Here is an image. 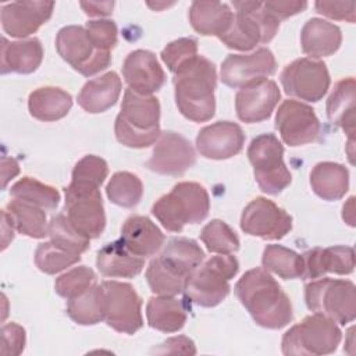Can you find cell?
I'll return each instance as SVG.
<instances>
[{"mask_svg": "<svg viewBox=\"0 0 356 356\" xmlns=\"http://www.w3.org/2000/svg\"><path fill=\"white\" fill-rule=\"evenodd\" d=\"M235 295L254 323L278 330L292 321V303L280 284L263 268L246 271L235 284Z\"/></svg>", "mask_w": 356, "mask_h": 356, "instance_id": "cell-1", "label": "cell"}, {"mask_svg": "<svg viewBox=\"0 0 356 356\" xmlns=\"http://www.w3.org/2000/svg\"><path fill=\"white\" fill-rule=\"evenodd\" d=\"M172 83L177 107L185 118L193 122H206L213 118L217 72L209 58L197 54L174 74Z\"/></svg>", "mask_w": 356, "mask_h": 356, "instance_id": "cell-2", "label": "cell"}, {"mask_svg": "<svg viewBox=\"0 0 356 356\" xmlns=\"http://www.w3.org/2000/svg\"><path fill=\"white\" fill-rule=\"evenodd\" d=\"M117 140L132 149H143L153 145L160 131V103L154 96H145L125 89L114 124Z\"/></svg>", "mask_w": 356, "mask_h": 356, "instance_id": "cell-3", "label": "cell"}, {"mask_svg": "<svg viewBox=\"0 0 356 356\" xmlns=\"http://www.w3.org/2000/svg\"><path fill=\"white\" fill-rule=\"evenodd\" d=\"M210 210V197L197 182H178L152 206V214L170 232H181L186 224L203 221Z\"/></svg>", "mask_w": 356, "mask_h": 356, "instance_id": "cell-4", "label": "cell"}, {"mask_svg": "<svg viewBox=\"0 0 356 356\" xmlns=\"http://www.w3.org/2000/svg\"><path fill=\"white\" fill-rule=\"evenodd\" d=\"M234 19L218 39L229 49L248 51L259 43H268L280 28V21L263 1H234Z\"/></svg>", "mask_w": 356, "mask_h": 356, "instance_id": "cell-5", "label": "cell"}, {"mask_svg": "<svg viewBox=\"0 0 356 356\" xmlns=\"http://www.w3.org/2000/svg\"><path fill=\"white\" fill-rule=\"evenodd\" d=\"M239 263L235 256L218 254L200 264L186 280L184 293L191 302L214 307L229 293V280L238 274Z\"/></svg>", "mask_w": 356, "mask_h": 356, "instance_id": "cell-6", "label": "cell"}, {"mask_svg": "<svg viewBox=\"0 0 356 356\" xmlns=\"http://www.w3.org/2000/svg\"><path fill=\"white\" fill-rule=\"evenodd\" d=\"M341 338L342 332L334 320L313 313L284 334L281 348L284 355H330L337 350Z\"/></svg>", "mask_w": 356, "mask_h": 356, "instance_id": "cell-7", "label": "cell"}, {"mask_svg": "<svg viewBox=\"0 0 356 356\" xmlns=\"http://www.w3.org/2000/svg\"><path fill=\"white\" fill-rule=\"evenodd\" d=\"M309 310L345 325L356 317V288L349 280L317 278L305 285Z\"/></svg>", "mask_w": 356, "mask_h": 356, "instance_id": "cell-8", "label": "cell"}, {"mask_svg": "<svg viewBox=\"0 0 356 356\" xmlns=\"http://www.w3.org/2000/svg\"><path fill=\"white\" fill-rule=\"evenodd\" d=\"M248 159L253 167L259 188L267 195H278L292 181L284 163V146L274 134H261L252 139Z\"/></svg>", "mask_w": 356, "mask_h": 356, "instance_id": "cell-9", "label": "cell"}, {"mask_svg": "<svg viewBox=\"0 0 356 356\" xmlns=\"http://www.w3.org/2000/svg\"><path fill=\"white\" fill-rule=\"evenodd\" d=\"M99 188L89 182L71 181L64 189L67 217L89 239L99 238L106 227V213Z\"/></svg>", "mask_w": 356, "mask_h": 356, "instance_id": "cell-10", "label": "cell"}, {"mask_svg": "<svg viewBox=\"0 0 356 356\" xmlns=\"http://www.w3.org/2000/svg\"><path fill=\"white\" fill-rule=\"evenodd\" d=\"M102 307L107 325L117 332L132 335L143 325L142 299L128 282H100Z\"/></svg>", "mask_w": 356, "mask_h": 356, "instance_id": "cell-11", "label": "cell"}, {"mask_svg": "<svg viewBox=\"0 0 356 356\" xmlns=\"http://www.w3.org/2000/svg\"><path fill=\"white\" fill-rule=\"evenodd\" d=\"M56 49L61 58L83 76H92L111 63L110 51L97 50L81 25L61 28L56 36Z\"/></svg>", "mask_w": 356, "mask_h": 356, "instance_id": "cell-12", "label": "cell"}, {"mask_svg": "<svg viewBox=\"0 0 356 356\" xmlns=\"http://www.w3.org/2000/svg\"><path fill=\"white\" fill-rule=\"evenodd\" d=\"M281 85L286 95L306 102L321 100L331 83L325 63L309 57H300L285 65Z\"/></svg>", "mask_w": 356, "mask_h": 356, "instance_id": "cell-13", "label": "cell"}, {"mask_svg": "<svg viewBox=\"0 0 356 356\" xmlns=\"http://www.w3.org/2000/svg\"><path fill=\"white\" fill-rule=\"evenodd\" d=\"M241 229L250 236L277 241L292 229V217L273 200L259 196L245 206Z\"/></svg>", "mask_w": 356, "mask_h": 356, "instance_id": "cell-14", "label": "cell"}, {"mask_svg": "<svg viewBox=\"0 0 356 356\" xmlns=\"http://www.w3.org/2000/svg\"><path fill=\"white\" fill-rule=\"evenodd\" d=\"M275 128L285 145L296 147L317 139L320 121L309 104L288 99L277 110Z\"/></svg>", "mask_w": 356, "mask_h": 356, "instance_id": "cell-15", "label": "cell"}, {"mask_svg": "<svg viewBox=\"0 0 356 356\" xmlns=\"http://www.w3.org/2000/svg\"><path fill=\"white\" fill-rule=\"evenodd\" d=\"M277 70L273 51L260 47L249 54H228L221 64L220 78L229 88H242L252 82L266 79Z\"/></svg>", "mask_w": 356, "mask_h": 356, "instance_id": "cell-16", "label": "cell"}, {"mask_svg": "<svg viewBox=\"0 0 356 356\" xmlns=\"http://www.w3.org/2000/svg\"><path fill=\"white\" fill-rule=\"evenodd\" d=\"M195 163L196 153L191 142L174 131H164L160 134L146 167L161 175L178 177Z\"/></svg>", "mask_w": 356, "mask_h": 356, "instance_id": "cell-17", "label": "cell"}, {"mask_svg": "<svg viewBox=\"0 0 356 356\" xmlns=\"http://www.w3.org/2000/svg\"><path fill=\"white\" fill-rule=\"evenodd\" d=\"M281 99L278 85L271 79H260L242 86L235 96V110L241 121L254 124L271 117Z\"/></svg>", "mask_w": 356, "mask_h": 356, "instance_id": "cell-18", "label": "cell"}, {"mask_svg": "<svg viewBox=\"0 0 356 356\" xmlns=\"http://www.w3.org/2000/svg\"><path fill=\"white\" fill-rule=\"evenodd\" d=\"M245 145L242 128L232 121H217L202 128L196 136L200 156L211 160H227L239 154Z\"/></svg>", "mask_w": 356, "mask_h": 356, "instance_id": "cell-19", "label": "cell"}, {"mask_svg": "<svg viewBox=\"0 0 356 356\" xmlns=\"http://www.w3.org/2000/svg\"><path fill=\"white\" fill-rule=\"evenodd\" d=\"M53 1H13L1 7L4 32L13 38H26L46 24L53 14Z\"/></svg>", "mask_w": 356, "mask_h": 356, "instance_id": "cell-20", "label": "cell"}, {"mask_svg": "<svg viewBox=\"0 0 356 356\" xmlns=\"http://www.w3.org/2000/svg\"><path fill=\"white\" fill-rule=\"evenodd\" d=\"M122 76L128 88L145 96L160 90L165 82V72L154 53L143 49L131 51L122 65Z\"/></svg>", "mask_w": 356, "mask_h": 356, "instance_id": "cell-21", "label": "cell"}, {"mask_svg": "<svg viewBox=\"0 0 356 356\" xmlns=\"http://www.w3.org/2000/svg\"><path fill=\"white\" fill-rule=\"evenodd\" d=\"M303 280H317L327 273L338 275L350 274L355 270V252L350 246H330L313 248L303 254Z\"/></svg>", "mask_w": 356, "mask_h": 356, "instance_id": "cell-22", "label": "cell"}, {"mask_svg": "<svg viewBox=\"0 0 356 356\" xmlns=\"http://www.w3.org/2000/svg\"><path fill=\"white\" fill-rule=\"evenodd\" d=\"M120 239L134 254L150 257L161 249L164 234L149 217L135 214L124 221Z\"/></svg>", "mask_w": 356, "mask_h": 356, "instance_id": "cell-23", "label": "cell"}, {"mask_svg": "<svg viewBox=\"0 0 356 356\" xmlns=\"http://www.w3.org/2000/svg\"><path fill=\"white\" fill-rule=\"evenodd\" d=\"M43 60V47L39 39L29 38L15 42L1 39L0 71L1 74H31L38 70Z\"/></svg>", "mask_w": 356, "mask_h": 356, "instance_id": "cell-24", "label": "cell"}, {"mask_svg": "<svg viewBox=\"0 0 356 356\" xmlns=\"http://www.w3.org/2000/svg\"><path fill=\"white\" fill-rule=\"evenodd\" d=\"M356 82L353 76L339 79L327 99V117L353 140L356 127Z\"/></svg>", "mask_w": 356, "mask_h": 356, "instance_id": "cell-25", "label": "cell"}, {"mask_svg": "<svg viewBox=\"0 0 356 356\" xmlns=\"http://www.w3.org/2000/svg\"><path fill=\"white\" fill-rule=\"evenodd\" d=\"M143 266L145 257L134 254L121 239L104 245L96 254V267L104 277L134 278Z\"/></svg>", "mask_w": 356, "mask_h": 356, "instance_id": "cell-26", "label": "cell"}, {"mask_svg": "<svg viewBox=\"0 0 356 356\" xmlns=\"http://www.w3.org/2000/svg\"><path fill=\"white\" fill-rule=\"evenodd\" d=\"M342 43L341 29L323 18H310L300 31L302 51L309 58H321L334 54Z\"/></svg>", "mask_w": 356, "mask_h": 356, "instance_id": "cell-27", "label": "cell"}, {"mask_svg": "<svg viewBox=\"0 0 356 356\" xmlns=\"http://www.w3.org/2000/svg\"><path fill=\"white\" fill-rule=\"evenodd\" d=\"M121 95V79L114 71L88 81L78 93V104L90 114L104 113L111 108Z\"/></svg>", "mask_w": 356, "mask_h": 356, "instance_id": "cell-28", "label": "cell"}, {"mask_svg": "<svg viewBox=\"0 0 356 356\" xmlns=\"http://www.w3.org/2000/svg\"><path fill=\"white\" fill-rule=\"evenodd\" d=\"M234 11L220 1H193L189 7V22L192 28L203 36L224 35L231 26Z\"/></svg>", "mask_w": 356, "mask_h": 356, "instance_id": "cell-29", "label": "cell"}, {"mask_svg": "<svg viewBox=\"0 0 356 356\" xmlns=\"http://www.w3.org/2000/svg\"><path fill=\"white\" fill-rule=\"evenodd\" d=\"M71 107V95L56 86L38 88L31 92L28 97L29 114L43 122H51L64 118Z\"/></svg>", "mask_w": 356, "mask_h": 356, "instance_id": "cell-30", "label": "cell"}, {"mask_svg": "<svg viewBox=\"0 0 356 356\" xmlns=\"http://www.w3.org/2000/svg\"><path fill=\"white\" fill-rule=\"evenodd\" d=\"M310 185L313 192L323 200H339L349 189V171L339 163H317L310 172Z\"/></svg>", "mask_w": 356, "mask_h": 356, "instance_id": "cell-31", "label": "cell"}, {"mask_svg": "<svg viewBox=\"0 0 356 356\" xmlns=\"http://www.w3.org/2000/svg\"><path fill=\"white\" fill-rule=\"evenodd\" d=\"M147 324L161 332L179 331L186 320L188 312L185 303L174 296H152L146 305Z\"/></svg>", "mask_w": 356, "mask_h": 356, "instance_id": "cell-32", "label": "cell"}, {"mask_svg": "<svg viewBox=\"0 0 356 356\" xmlns=\"http://www.w3.org/2000/svg\"><path fill=\"white\" fill-rule=\"evenodd\" d=\"M4 211L19 234L35 239H42L47 235L49 222L42 207L13 197V200L6 204Z\"/></svg>", "mask_w": 356, "mask_h": 356, "instance_id": "cell-33", "label": "cell"}, {"mask_svg": "<svg viewBox=\"0 0 356 356\" xmlns=\"http://www.w3.org/2000/svg\"><path fill=\"white\" fill-rule=\"evenodd\" d=\"M159 256L168 266L188 278L202 264L204 252L195 239L178 236L171 238Z\"/></svg>", "mask_w": 356, "mask_h": 356, "instance_id": "cell-34", "label": "cell"}, {"mask_svg": "<svg viewBox=\"0 0 356 356\" xmlns=\"http://www.w3.org/2000/svg\"><path fill=\"white\" fill-rule=\"evenodd\" d=\"M261 264L266 271H271L284 280L302 278L305 271L302 254L282 245H267L263 250Z\"/></svg>", "mask_w": 356, "mask_h": 356, "instance_id": "cell-35", "label": "cell"}, {"mask_svg": "<svg viewBox=\"0 0 356 356\" xmlns=\"http://www.w3.org/2000/svg\"><path fill=\"white\" fill-rule=\"evenodd\" d=\"M146 281L150 291L160 296H175L184 292L186 277L170 267L160 256L154 257L146 268Z\"/></svg>", "mask_w": 356, "mask_h": 356, "instance_id": "cell-36", "label": "cell"}, {"mask_svg": "<svg viewBox=\"0 0 356 356\" xmlns=\"http://www.w3.org/2000/svg\"><path fill=\"white\" fill-rule=\"evenodd\" d=\"M107 197L111 203L132 209L135 207L143 195V184L136 174L129 171H118L111 175L106 186Z\"/></svg>", "mask_w": 356, "mask_h": 356, "instance_id": "cell-37", "label": "cell"}, {"mask_svg": "<svg viewBox=\"0 0 356 356\" xmlns=\"http://www.w3.org/2000/svg\"><path fill=\"white\" fill-rule=\"evenodd\" d=\"M67 314L72 321L81 325H93L103 321L100 284H95L82 295L70 299L67 303Z\"/></svg>", "mask_w": 356, "mask_h": 356, "instance_id": "cell-38", "label": "cell"}, {"mask_svg": "<svg viewBox=\"0 0 356 356\" xmlns=\"http://www.w3.org/2000/svg\"><path fill=\"white\" fill-rule=\"evenodd\" d=\"M10 195L14 199L29 202L42 209H56L60 202V192L54 186L43 184L32 177H22L17 181L11 186Z\"/></svg>", "mask_w": 356, "mask_h": 356, "instance_id": "cell-39", "label": "cell"}, {"mask_svg": "<svg viewBox=\"0 0 356 356\" xmlns=\"http://www.w3.org/2000/svg\"><path fill=\"white\" fill-rule=\"evenodd\" d=\"M81 260V254L54 242H43L35 250V264L44 274H57Z\"/></svg>", "mask_w": 356, "mask_h": 356, "instance_id": "cell-40", "label": "cell"}, {"mask_svg": "<svg viewBox=\"0 0 356 356\" xmlns=\"http://www.w3.org/2000/svg\"><path fill=\"white\" fill-rule=\"evenodd\" d=\"M200 239L211 253L231 254L239 249V238L236 232L218 218L211 220L203 227Z\"/></svg>", "mask_w": 356, "mask_h": 356, "instance_id": "cell-41", "label": "cell"}, {"mask_svg": "<svg viewBox=\"0 0 356 356\" xmlns=\"http://www.w3.org/2000/svg\"><path fill=\"white\" fill-rule=\"evenodd\" d=\"M47 235L50 236V241L56 245L75 253L81 254L89 249L90 239L72 225L67 214H57L50 220L47 227Z\"/></svg>", "mask_w": 356, "mask_h": 356, "instance_id": "cell-42", "label": "cell"}, {"mask_svg": "<svg viewBox=\"0 0 356 356\" xmlns=\"http://www.w3.org/2000/svg\"><path fill=\"white\" fill-rule=\"evenodd\" d=\"M95 271L86 266H78L60 275L54 282V289L61 298L70 300L86 292L95 285Z\"/></svg>", "mask_w": 356, "mask_h": 356, "instance_id": "cell-43", "label": "cell"}, {"mask_svg": "<svg viewBox=\"0 0 356 356\" xmlns=\"http://www.w3.org/2000/svg\"><path fill=\"white\" fill-rule=\"evenodd\" d=\"M161 60L175 74L181 67L197 56V40L195 38H179L170 42L161 50Z\"/></svg>", "mask_w": 356, "mask_h": 356, "instance_id": "cell-44", "label": "cell"}, {"mask_svg": "<svg viewBox=\"0 0 356 356\" xmlns=\"http://www.w3.org/2000/svg\"><path fill=\"white\" fill-rule=\"evenodd\" d=\"M108 174L107 161L99 156L88 154L83 156L72 170L71 181H82L100 186Z\"/></svg>", "mask_w": 356, "mask_h": 356, "instance_id": "cell-45", "label": "cell"}, {"mask_svg": "<svg viewBox=\"0 0 356 356\" xmlns=\"http://www.w3.org/2000/svg\"><path fill=\"white\" fill-rule=\"evenodd\" d=\"M88 36L97 50L110 51L117 44V25L111 19H95L85 25Z\"/></svg>", "mask_w": 356, "mask_h": 356, "instance_id": "cell-46", "label": "cell"}, {"mask_svg": "<svg viewBox=\"0 0 356 356\" xmlns=\"http://www.w3.org/2000/svg\"><path fill=\"white\" fill-rule=\"evenodd\" d=\"M26 337L25 330L17 323H8L1 328V348L0 353L4 356H15L22 353Z\"/></svg>", "mask_w": 356, "mask_h": 356, "instance_id": "cell-47", "label": "cell"}, {"mask_svg": "<svg viewBox=\"0 0 356 356\" xmlns=\"http://www.w3.org/2000/svg\"><path fill=\"white\" fill-rule=\"evenodd\" d=\"M314 7L318 14H323L331 19L348 21L350 24L355 22V1H316Z\"/></svg>", "mask_w": 356, "mask_h": 356, "instance_id": "cell-48", "label": "cell"}, {"mask_svg": "<svg viewBox=\"0 0 356 356\" xmlns=\"http://www.w3.org/2000/svg\"><path fill=\"white\" fill-rule=\"evenodd\" d=\"M264 6L278 21H281V19H285L288 17L302 13L307 7V3L306 1L271 0V1H264Z\"/></svg>", "mask_w": 356, "mask_h": 356, "instance_id": "cell-49", "label": "cell"}, {"mask_svg": "<svg viewBox=\"0 0 356 356\" xmlns=\"http://www.w3.org/2000/svg\"><path fill=\"white\" fill-rule=\"evenodd\" d=\"M153 352L156 353H186V355H195L196 348L192 339L188 337L179 335L174 338H168L163 343H160L159 348H154Z\"/></svg>", "mask_w": 356, "mask_h": 356, "instance_id": "cell-50", "label": "cell"}, {"mask_svg": "<svg viewBox=\"0 0 356 356\" xmlns=\"http://www.w3.org/2000/svg\"><path fill=\"white\" fill-rule=\"evenodd\" d=\"M81 7L89 17H106L113 13L114 1H81Z\"/></svg>", "mask_w": 356, "mask_h": 356, "instance_id": "cell-51", "label": "cell"}, {"mask_svg": "<svg viewBox=\"0 0 356 356\" xmlns=\"http://www.w3.org/2000/svg\"><path fill=\"white\" fill-rule=\"evenodd\" d=\"M19 172L18 161L13 157H1V178H3V189H6L10 179H13Z\"/></svg>", "mask_w": 356, "mask_h": 356, "instance_id": "cell-52", "label": "cell"}, {"mask_svg": "<svg viewBox=\"0 0 356 356\" xmlns=\"http://www.w3.org/2000/svg\"><path fill=\"white\" fill-rule=\"evenodd\" d=\"M1 229H3V246H1V249L4 250L8 246V243L13 241L14 229H15L11 220L8 218L7 213L4 211V209L1 210Z\"/></svg>", "mask_w": 356, "mask_h": 356, "instance_id": "cell-53", "label": "cell"}]
</instances>
